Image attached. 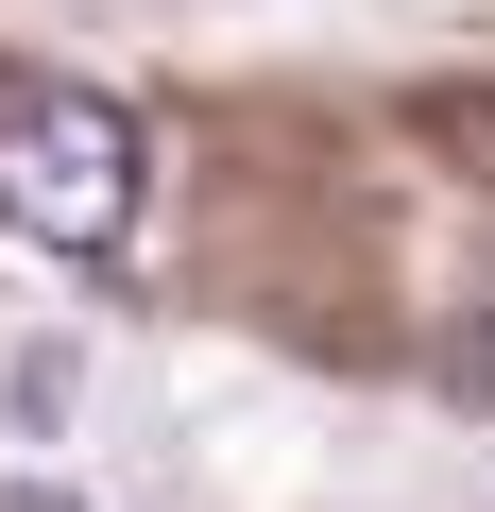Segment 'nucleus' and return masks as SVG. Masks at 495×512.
Listing matches in <instances>:
<instances>
[{"label": "nucleus", "instance_id": "obj_4", "mask_svg": "<svg viewBox=\"0 0 495 512\" xmlns=\"http://www.w3.org/2000/svg\"><path fill=\"white\" fill-rule=\"evenodd\" d=\"M0 512H69V495H52V478H18V495H0Z\"/></svg>", "mask_w": 495, "mask_h": 512}, {"label": "nucleus", "instance_id": "obj_2", "mask_svg": "<svg viewBox=\"0 0 495 512\" xmlns=\"http://www.w3.org/2000/svg\"><path fill=\"white\" fill-rule=\"evenodd\" d=\"M69 376H86V359H69V342H35V359H18V427H69Z\"/></svg>", "mask_w": 495, "mask_h": 512}, {"label": "nucleus", "instance_id": "obj_3", "mask_svg": "<svg viewBox=\"0 0 495 512\" xmlns=\"http://www.w3.org/2000/svg\"><path fill=\"white\" fill-rule=\"evenodd\" d=\"M461 393H495V308H478V325H461Z\"/></svg>", "mask_w": 495, "mask_h": 512}, {"label": "nucleus", "instance_id": "obj_1", "mask_svg": "<svg viewBox=\"0 0 495 512\" xmlns=\"http://www.w3.org/2000/svg\"><path fill=\"white\" fill-rule=\"evenodd\" d=\"M137 103H103V86H18L0 103V222L18 239H52V256H120L137 239Z\"/></svg>", "mask_w": 495, "mask_h": 512}]
</instances>
